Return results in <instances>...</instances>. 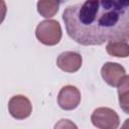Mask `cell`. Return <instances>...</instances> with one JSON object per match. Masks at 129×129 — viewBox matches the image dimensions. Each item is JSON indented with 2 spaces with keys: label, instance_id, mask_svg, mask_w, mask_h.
Masks as SVG:
<instances>
[{
  "label": "cell",
  "instance_id": "1",
  "mask_svg": "<svg viewBox=\"0 0 129 129\" xmlns=\"http://www.w3.org/2000/svg\"><path fill=\"white\" fill-rule=\"evenodd\" d=\"M68 35L85 46L129 40V0H85L62 13Z\"/></svg>",
  "mask_w": 129,
  "mask_h": 129
},
{
  "label": "cell",
  "instance_id": "2",
  "mask_svg": "<svg viewBox=\"0 0 129 129\" xmlns=\"http://www.w3.org/2000/svg\"><path fill=\"white\" fill-rule=\"evenodd\" d=\"M60 28L58 22L54 20H47L39 23L36 28V37L40 42L46 45H53L57 43L60 39L61 33L60 30L53 31Z\"/></svg>",
  "mask_w": 129,
  "mask_h": 129
},
{
  "label": "cell",
  "instance_id": "3",
  "mask_svg": "<svg viewBox=\"0 0 129 129\" xmlns=\"http://www.w3.org/2000/svg\"><path fill=\"white\" fill-rule=\"evenodd\" d=\"M102 77L111 87H118L122 79L125 77V70L116 62H107L102 68Z\"/></svg>",
  "mask_w": 129,
  "mask_h": 129
},
{
  "label": "cell",
  "instance_id": "4",
  "mask_svg": "<svg viewBox=\"0 0 129 129\" xmlns=\"http://www.w3.org/2000/svg\"><path fill=\"white\" fill-rule=\"evenodd\" d=\"M9 112L16 119H24L30 115L31 105L28 99L23 96H14L9 101Z\"/></svg>",
  "mask_w": 129,
  "mask_h": 129
},
{
  "label": "cell",
  "instance_id": "5",
  "mask_svg": "<svg viewBox=\"0 0 129 129\" xmlns=\"http://www.w3.org/2000/svg\"><path fill=\"white\" fill-rule=\"evenodd\" d=\"M80 93L76 87H63L58 94V105L61 109L72 110L75 109L80 102Z\"/></svg>",
  "mask_w": 129,
  "mask_h": 129
},
{
  "label": "cell",
  "instance_id": "6",
  "mask_svg": "<svg viewBox=\"0 0 129 129\" xmlns=\"http://www.w3.org/2000/svg\"><path fill=\"white\" fill-rule=\"evenodd\" d=\"M56 63H57V67L61 69L62 71L74 73L78 71L80 67L82 66V57L77 52L67 51V52L61 53L58 56Z\"/></svg>",
  "mask_w": 129,
  "mask_h": 129
},
{
  "label": "cell",
  "instance_id": "7",
  "mask_svg": "<svg viewBox=\"0 0 129 129\" xmlns=\"http://www.w3.org/2000/svg\"><path fill=\"white\" fill-rule=\"evenodd\" d=\"M118 94L120 107L126 114H129V76L124 77L118 85Z\"/></svg>",
  "mask_w": 129,
  "mask_h": 129
},
{
  "label": "cell",
  "instance_id": "8",
  "mask_svg": "<svg viewBox=\"0 0 129 129\" xmlns=\"http://www.w3.org/2000/svg\"><path fill=\"white\" fill-rule=\"evenodd\" d=\"M58 0H39L37 3V10L43 17H51L57 12Z\"/></svg>",
  "mask_w": 129,
  "mask_h": 129
},
{
  "label": "cell",
  "instance_id": "9",
  "mask_svg": "<svg viewBox=\"0 0 129 129\" xmlns=\"http://www.w3.org/2000/svg\"><path fill=\"white\" fill-rule=\"evenodd\" d=\"M106 48L109 54L117 57H126L129 55V45L126 43V41L108 42Z\"/></svg>",
  "mask_w": 129,
  "mask_h": 129
},
{
  "label": "cell",
  "instance_id": "10",
  "mask_svg": "<svg viewBox=\"0 0 129 129\" xmlns=\"http://www.w3.org/2000/svg\"><path fill=\"white\" fill-rule=\"evenodd\" d=\"M58 1H59V3H64V2H68L70 0H58Z\"/></svg>",
  "mask_w": 129,
  "mask_h": 129
}]
</instances>
